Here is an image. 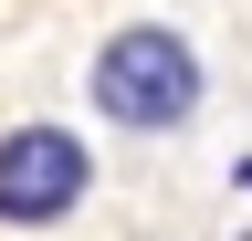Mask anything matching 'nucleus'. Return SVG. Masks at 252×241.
<instances>
[{
	"label": "nucleus",
	"instance_id": "4",
	"mask_svg": "<svg viewBox=\"0 0 252 241\" xmlns=\"http://www.w3.org/2000/svg\"><path fill=\"white\" fill-rule=\"evenodd\" d=\"M231 241H252V220H242V231H231Z\"/></svg>",
	"mask_w": 252,
	"mask_h": 241
},
{
	"label": "nucleus",
	"instance_id": "3",
	"mask_svg": "<svg viewBox=\"0 0 252 241\" xmlns=\"http://www.w3.org/2000/svg\"><path fill=\"white\" fill-rule=\"evenodd\" d=\"M231 189H242V199H252V158H231Z\"/></svg>",
	"mask_w": 252,
	"mask_h": 241
},
{
	"label": "nucleus",
	"instance_id": "2",
	"mask_svg": "<svg viewBox=\"0 0 252 241\" xmlns=\"http://www.w3.org/2000/svg\"><path fill=\"white\" fill-rule=\"evenodd\" d=\"M94 199V147L63 115H21L0 126V231H63Z\"/></svg>",
	"mask_w": 252,
	"mask_h": 241
},
{
	"label": "nucleus",
	"instance_id": "1",
	"mask_svg": "<svg viewBox=\"0 0 252 241\" xmlns=\"http://www.w3.org/2000/svg\"><path fill=\"white\" fill-rule=\"evenodd\" d=\"M84 105H94V126H116L137 147H168V136L200 126L210 63H200V42L179 21H116L94 42V63H84Z\"/></svg>",
	"mask_w": 252,
	"mask_h": 241
}]
</instances>
